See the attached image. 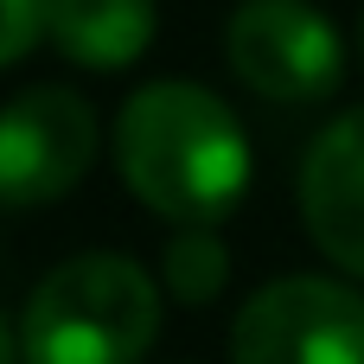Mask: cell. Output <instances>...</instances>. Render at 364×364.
Returning <instances> with one entry per match:
<instances>
[{
	"mask_svg": "<svg viewBox=\"0 0 364 364\" xmlns=\"http://www.w3.org/2000/svg\"><path fill=\"white\" fill-rule=\"evenodd\" d=\"M115 166L128 192L173 224H218L250 192L243 122L198 83H147L115 115Z\"/></svg>",
	"mask_w": 364,
	"mask_h": 364,
	"instance_id": "6da1fadb",
	"label": "cell"
},
{
	"mask_svg": "<svg viewBox=\"0 0 364 364\" xmlns=\"http://www.w3.org/2000/svg\"><path fill=\"white\" fill-rule=\"evenodd\" d=\"M154 339H160L154 275L115 250H83L58 262L19 314L26 364H141Z\"/></svg>",
	"mask_w": 364,
	"mask_h": 364,
	"instance_id": "7a4b0ae2",
	"label": "cell"
},
{
	"mask_svg": "<svg viewBox=\"0 0 364 364\" xmlns=\"http://www.w3.org/2000/svg\"><path fill=\"white\" fill-rule=\"evenodd\" d=\"M230 364H364V294L326 275H282L243 301Z\"/></svg>",
	"mask_w": 364,
	"mask_h": 364,
	"instance_id": "3957f363",
	"label": "cell"
},
{
	"mask_svg": "<svg viewBox=\"0 0 364 364\" xmlns=\"http://www.w3.org/2000/svg\"><path fill=\"white\" fill-rule=\"evenodd\" d=\"M224 51L230 70L269 102H320L346 77V45L307 0H243L230 13Z\"/></svg>",
	"mask_w": 364,
	"mask_h": 364,
	"instance_id": "277c9868",
	"label": "cell"
},
{
	"mask_svg": "<svg viewBox=\"0 0 364 364\" xmlns=\"http://www.w3.org/2000/svg\"><path fill=\"white\" fill-rule=\"evenodd\" d=\"M96 160V109L64 83H32L0 115V192L13 211L64 198Z\"/></svg>",
	"mask_w": 364,
	"mask_h": 364,
	"instance_id": "5b68a950",
	"label": "cell"
},
{
	"mask_svg": "<svg viewBox=\"0 0 364 364\" xmlns=\"http://www.w3.org/2000/svg\"><path fill=\"white\" fill-rule=\"evenodd\" d=\"M301 224L326 262L364 282V109L333 115L301 160Z\"/></svg>",
	"mask_w": 364,
	"mask_h": 364,
	"instance_id": "8992f818",
	"label": "cell"
},
{
	"mask_svg": "<svg viewBox=\"0 0 364 364\" xmlns=\"http://www.w3.org/2000/svg\"><path fill=\"white\" fill-rule=\"evenodd\" d=\"M45 32L83 70H128L154 45V0H51Z\"/></svg>",
	"mask_w": 364,
	"mask_h": 364,
	"instance_id": "52a82bcc",
	"label": "cell"
},
{
	"mask_svg": "<svg viewBox=\"0 0 364 364\" xmlns=\"http://www.w3.org/2000/svg\"><path fill=\"white\" fill-rule=\"evenodd\" d=\"M160 275H166V288H173L186 307H205V301H218V288L230 282V250L218 243L211 224H179V237H173L166 256H160Z\"/></svg>",
	"mask_w": 364,
	"mask_h": 364,
	"instance_id": "ba28073f",
	"label": "cell"
},
{
	"mask_svg": "<svg viewBox=\"0 0 364 364\" xmlns=\"http://www.w3.org/2000/svg\"><path fill=\"white\" fill-rule=\"evenodd\" d=\"M45 13H51V0H6V13H0V58H6V64H19V58L38 45Z\"/></svg>",
	"mask_w": 364,
	"mask_h": 364,
	"instance_id": "9c48e42d",
	"label": "cell"
}]
</instances>
